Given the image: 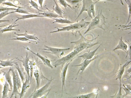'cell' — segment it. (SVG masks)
I'll list each match as a JSON object with an SVG mask.
<instances>
[{
    "label": "cell",
    "mask_w": 131,
    "mask_h": 98,
    "mask_svg": "<svg viewBox=\"0 0 131 98\" xmlns=\"http://www.w3.org/2000/svg\"><path fill=\"white\" fill-rule=\"evenodd\" d=\"M71 62H69L66 63L65 66L61 68V77L62 81V93L61 96L62 95L63 89V88H64L66 92V90L65 87V81L66 78V75L68 67L70 63Z\"/></svg>",
    "instance_id": "cell-12"
},
{
    "label": "cell",
    "mask_w": 131,
    "mask_h": 98,
    "mask_svg": "<svg viewBox=\"0 0 131 98\" xmlns=\"http://www.w3.org/2000/svg\"><path fill=\"white\" fill-rule=\"evenodd\" d=\"M128 47L127 45L123 41L122 37H121L119 39V41L118 44L116 47L113 50V51L118 49H121L125 52L126 53L128 50Z\"/></svg>",
    "instance_id": "cell-19"
},
{
    "label": "cell",
    "mask_w": 131,
    "mask_h": 98,
    "mask_svg": "<svg viewBox=\"0 0 131 98\" xmlns=\"http://www.w3.org/2000/svg\"><path fill=\"white\" fill-rule=\"evenodd\" d=\"M79 53L78 52L74 50L67 55L59 59L51 60V62H52V64L55 67L61 65L62 68L65 64L72 62L74 58Z\"/></svg>",
    "instance_id": "cell-5"
},
{
    "label": "cell",
    "mask_w": 131,
    "mask_h": 98,
    "mask_svg": "<svg viewBox=\"0 0 131 98\" xmlns=\"http://www.w3.org/2000/svg\"><path fill=\"white\" fill-rule=\"evenodd\" d=\"M36 82V86L35 89H37L39 88L41 80L43 79H46L48 80L43 74L41 68L39 66L38 64L35 63L33 68V74Z\"/></svg>",
    "instance_id": "cell-7"
},
{
    "label": "cell",
    "mask_w": 131,
    "mask_h": 98,
    "mask_svg": "<svg viewBox=\"0 0 131 98\" xmlns=\"http://www.w3.org/2000/svg\"><path fill=\"white\" fill-rule=\"evenodd\" d=\"M105 18L103 14L102 10H99L97 15L90 21L88 28L84 34L97 28H101L104 31L105 29L103 28V25L106 22Z\"/></svg>",
    "instance_id": "cell-3"
},
{
    "label": "cell",
    "mask_w": 131,
    "mask_h": 98,
    "mask_svg": "<svg viewBox=\"0 0 131 98\" xmlns=\"http://www.w3.org/2000/svg\"><path fill=\"white\" fill-rule=\"evenodd\" d=\"M98 2L97 1L93 2L92 0H82L83 5L81 10L78 17L75 19L76 20L78 18L84 11H86L88 16L92 19L93 17L91 15L94 17L95 16V5Z\"/></svg>",
    "instance_id": "cell-4"
},
{
    "label": "cell",
    "mask_w": 131,
    "mask_h": 98,
    "mask_svg": "<svg viewBox=\"0 0 131 98\" xmlns=\"http://www.w3.org/2000/svg\"><path fill=\"white\" fill-rule=\"evenodd\" d=\"M16 8L4 7L2 6H0V13L6 10H15Z\"/></svg>",
    "instance_id": "cell-40"
},
{
    "label": "cell",
    "mask_w": 131,
    "mask_h": 98,
    "mask_svg": "<svg viewBox=\"0 0 131 98\" xmlns=\"http://www.w3.org/2000/svg\"><path fill=\"white\" fill-rule=\"evenodd\" d=\"M53 79L51 78L50 80H48L47 82L43 86L37 90L35 89L33 92L30 95L29 98H36L41 97L45 95L51 89H48L50 84Z\"/></svg>",
    "instance_id": "cell-6"
},
{
    "label": "cell",
    "mask_w": 131,
    "mask_h": 98,
    "mask_svg": "<svg viewBox=\"0 0 131 98\" xmlns=\"http://www.w3.org/2000/svg\"><path fill=\"white\" fill-rule=\"evenodd\" d=\"M9 24H6L5 25H1L0 26V27H6L7 25H9Z\"/></svg>",
    "instance_id": "cell-49"
},
{
    "label": "cell",
    "mask_w": 131,
    "mask_h": 98,
    "mask_svg": "<svg viewBox=\"0 0 131 98\" xmlns=\"http://www.w3.org/2000/svg\"><path fill=\"white\" fill-rule=\"evenodd\" d=\"M98 55H95V56L91 59H85L82 61V62L79 64L72 66H79V69L77 74V77L75 80L76 79L80 71H81L80 74H82L84 71L86 67L89 64L93 61L95 60L98 57Z\"/></svg>",
    "instance_id": "cell-9"
},
{
    "label": "cell",
    "mask_w": 131,
    "mask_h": 98,
    "mask_svg": "<svg viewBox=\"0 0 131 98\" xmlns=\"http://www.w3.org/2000/svg\"><path fill=\"white\" fill-rule=\"evenodd\" d=\"M15 74L16 85L18 91L20 89H21L22 88L20 79L19 78L18 73L17 70L16 69L15 70Z\"/></svg>",
    "instance_id": "cell-30"
},
{
    "label": "cell",
    "mask_w": 131,
    "mask_h": 98,
    "mask_svg": "<svg viewBox=\"0 0 131 98\" xmlns=\"http://www.w3.org/2000/svg\"><path fill=\"white\" fill-rule=\"evenodd\" d=\"M88 17L84 19H82L79 22L74 23L68 26L56 27L54 28H56L57 30L51 32L50 33H52L66 31H71L72 33L73 32H75V35L77 32L80 34V33L81 31L83 29L86 28L90 23V21H86L84 20Z\"/></svg>",
    "instance_id": "cell-1"
},
{
    "label": "cell",
    "mask_w": 131,
    "mask_h": 98,
    "mask_svg": "<svg viewBox=\"0 0 131 98\" xmlns=\"http://www.w3.org/2000/svg\"><path fill=\"white\" fill-rule=\"evenodd\" d=\"M73 6L72 8H79L82 0H65Z\"/></svg>",
    "instance_id": "cell-27"
},
{
    "label": "cell",
    "mask_w": 131,
    "mask_h": 98,
    "mask_svg": "<svg viewBox=\"0 0 131 98\" xmlns=\"http://www.w3.org/2000/svg\"><path fill=\"white\" fill-rule=\"evenodd\" d=\"M54 1L56 4V6L54 7L53 6V10L58 15L63 17L62 15L65 13L61 8L55 0H54Z\"/></svg>",
    "instance_id": "cell-25"
},
{
    "label": "cell",
    "mask_w": 131,
    "mask_h": 98,
    "mask_svg": "<svg viewBox=\"0 0 131 98\" xmlns=\"http://www.w3.org/2000/svg\"><path fill=\"white\" fill-rule=\"evenodd\" d=\"M10 20H0V24L2 22H9Z\"/></svg>",
    "instance_id": "cell-44"
},
{
    "label": "cell",
    "mask_w": 131,
    "mask_h": 98,
    "mask_svg": "<svg viewBox=\"0 0 131 98\" xmlns=\"http://www.w3.org/2000/svg\"><path fill=\"white\" fill-rule=\"evenodd\" d=\"M11 71L12 72V75L13 76V88L12 92L10 97V98L12 97L14 95V97L16 98L17 97V94H19V93L17 88L16 85V79L15 74V70L13 67H11L10 68Z\"/></svg>",
    "instance_id": "cell-13"
},
{
    "label": "cell",
    "mask_w": 131,
    "mask_h": 98,
    "mask_svg": "<svg viewBox=\"0 0 131 98\" xmlns=\"http://www.w3.org/2000/svg\"><path fill=\"white\" fill-rule=\"evenodd\" d=\"M127 42L128 43V49L127 50V53H126L127 54L126 58L127 57L128 55H129V56L130 60H131V44L130 43H129L127 42Z\"/></svg>",
    "instance_id": "cell-41"
},
{
    "label": "cell",
    "mask_w": 131,
    "mask_h": 98,
    "mask_svg": "<svg viewBox=\"0 0 131 98\" xmlns=\"http://www.w3.org/2000/svg\"><path fill=\"white\" fill-rule=\"evenodd\" d=\"M101 44L99 45L98 46L95 50L93 51H90V49L87 52L83 54L78 56V58L81 57L83 61L85 59H92L97 54L95 52L99 48Z\"/></svg>",
    "instance_id": "cell-15"
},
{
    "label": "cell",
    "mask_w": 131,
    "mask_h": 98,
    "mask_svg": "<svg viewBox=\"0 0 131 98\" xmlns=\"http://www.w3.org/2000/svg\"><path fill=\"white\" fill-rule=\"evenodd\" d=\"M4 73V76L6 80L9 84L10 88L11 91L13 90V85L11 80V77L10 75V72L11 71L10 69L6 71H4L1 70Z\"/></svg>",
    "instance_id": "cell-22"
},
{
    "label": "cell",
    "mask_w": 131,
    "mask_h": 98,
    "mask_svg": "<svg viewBox=\"0 0 131 98\" xmlns=\"http://www.w3.org/2000/svg\"><path fill=\"white\" fill-rule=\"evenodd\" d=\"M52 19L55 20L52 23H57L62 24H72L74 23V22L71 21L67 19H64L60 18L59 19L53 18Z\"/></svg>",
    "instance_id": "cell-29"
},
{
    "label": "cell",
    "mask_w": 131,
    "mask_h": 98,
    "mask_svg": "<svg viewBox=\"0 0 131 98\" xmlns=\"http://www.w3.org/2000/svg\"><path fill=\"white\" fill-rule=\"evenodd\" d=\"M38 3L41 7H42L43 3L44 0H38Z\"/></svg>",
    "instance_id": "cell-43"
},
{
    "label": "cell",
    "mask_w": 131,
    "mask_h": 98,
    "mask_svg": "<svg viewBox=\"0 0 131 98\" xmlns=\"http://www.w3.org/2000/svg\"><path fill=\"white\" fill-rule=\"evenodd\" d=\"M3 5H6L8 6H12L16 8H18L19 6H17L16 5L12 3L9 2H4L2 3Z\"/></svg>",
    "instance_id": "cell-42"
},
{
    "label": "cell",
    "mask_w": 131,
    "mask_h": 98,
    "mask_svg": "<svg viewBox=\"0 0 131 98\" xmlns=\"http://www.w3.org/2000/svg\"><path fill=\"white\" fill-rule=\"evenodd\" d=\"M10 11H12V10H6L1 13H0V20L7 15L10 14L14 13L15 12V11L9 12Z\"/></svg>",
    "instance_id": "cell-36"
},
{
    "label": "cell",
    "mask_w": 131,
    "mask_h": 98,
    "mask_svg": "<svg viewBox=\"0 0 131 98\" xmlns=\"http://www.w3.org/2000/svg\"><path fill=\"white\" fill-rule=\"evenodd\" d=\"M45 7L48 10L47 11H42L41 12L38 13L36 12V13L38 15L43 16L45 17H47L51 19L58 18H63V17H61L58 15L56 13H54L53 10H51L47 7Z\"/></svg>",
    "instance_id": "cell-10"
},
{
    "label": "cell",
    "mask_w": 131,
    "mask_h": 98,
    "mask_svg": "<svg viewBox=\"0 0 131 98\" xmlns=\"http://www.w3.org/2000/svg\"></svg>",
    "instance_id": "cell-51"
},
{
    "label": "cell",
    "mask_w": 131,
    "mask_h": 98,
    "mask_svg": "<svg viewBox=\"0 0 131 98\" xmlns=\"http://www.w3.org/2000/svg\"><path fill=\"white\" fill-rule=\"evenodd\" d=\"M24 47L27 50L33 53L34 54L40 58L41 59L44 64L47 66L48 67L51 69L53 68L51 63V61L49 59L47 58L46 57L42 56L39 54L38 53H36L30 50L28 47Z\"/></svg>",
    "instance_id": "cell-14"
},
{
    "label": "cell",
    "mask_w": 131,
    "mask_h": 98,
    "mask_svg": "<svg viewBox=\"0 0 131 98\" xmlns=\"http://www.w3.org/2000/svg\"><path fill=\"white\" fill-rule=\"evenodd\" d=\"M6 0H0V5L2 3L5 2ZM9 1H12V0H8Z\"/></svg>",
    "instance_id": "cell-46"
},
{
    "label": "cell",
    "mask_w": 131,
    "mask_h": 98,
    "mask_svg": "<svg viewBox=\"0 0 131 98\" xmlns=\"http://www.w3.org/2000/svg\"><path fill=\"white\" fill-rule=\"evenodd\" d=\"M15 24L16 23L13 24L12 23V24L9 25V26L8 27H6L3 29H1L0 30V32L2 33L4 32L12 31H19L20 30L19 29H16L13 28L14 27L19 25L18 24L15 25Z\"/></svg>",
    "instance_id": "cell-26"
},
{
    "label": "cell",
    "mask_w": 131,
    "mask_h": 98,
    "mask_svg": "<svg viewBox=\"0 0 131 98\" xmlns=\"http://www.w3.org/2000/svg\"><path fill=\"white\" fill-rule=\"evenodd\" d=\"M58 2L60 5L63 6L66 10V8H68V7L73 9L72 7L65 0H58Z\"/></svg>",
    "instance_id": "cell-35"
},
{
    "label": "cell",
    "mask_w": 131,
    "mask_h": 98,
    "mask_svg": "<svg viewBox=\"0 0 131 98\" xmlns=\"http://www.w3.org/2000/svg\"><path fill=\"white\" fill-rule=\"evenodd\" d=\"M122 86H119V91L117 93V92L113 95L110 96L111 98H123L125 96V94L123 95L122 93Z\"/></svg>",
    "instance_id": "cell-33"
},
{
    "label": "cell",
    "mask_w": 131,
    "mask_h": 98,
    "mask_svg": "<svg viewBox=\"0 0 131 98\" xmlns=\"http://www.w3.org/2000/svg\"><path fill=\"white\" fill-rule=\"evenodd\" d=\"M80 38L78 40L70 42L71 43H74L75 45L74 50L79 53L85 50L90 48L94 45L100 43L99 41L93 43L94 40L96 39L98 36L92 40H88L84 37L81 33Z\"/></svg>",
    "instance_id": "cell-2"
},
{
    "label": "cell",
    "mask_w": 131,
    "mask_h": 98,
    "mask_svg": "<svg viewBox=\"0 0 131 98\" xmlns=\"http://www.w3.org/2000/svg\"><path fill=\"white\" fill-rule=\"evenodd\" d=\"M13 36L15 37V38H13L12 39H10V40H18L19 41H24V42H36L37 41L33 40H29L25 37H18L17 36Z\"/></svg>",
    "instance_id": "cell-31"
},
{
    "label": "cell",
    "mask_w": 131,
    "mask_h": 98,
    "mask_svg": "<svg viewBox=\"0 0 131 98\" xmlns=\"http://www.w3.org/2000/svg\"><path fill=\"white\" fill-rule=\"evenodd\" d=\"M127 2V4L128 6V16L127 21L126 23L127 24L129 22L131 16V2L129 0H126Z\"/></svg>",
    "instance_id": "cell-37"
},
{
    "label": "cell",
    "mask_w": 131,
    "mask_h": 98,
    "mask_svg": "<svg viewBox=\"0 0 131 98\" xmlns=\"http://www.w3.org/2000/svg\"><path fill=\"white\" fill-rule=\"evenodd\" d=\"M14 33L17 35V36H23L29 40L36 41L38 42V41L40 40L36 34L29 35L28 34L26 30H25V32L24 33L17 34L15 32Z\"/></svg>",
    "instance_id": "cell-21"
},
{
    "label": "cell",
    "mask_w": 131,
    "mask_h": 98,
    "mask_svg": "<svg viewBox=\"0 0 131 98\" xmlns=\"http://www.w3.org/2000/svg\"><path fill=\"white\" fill-rule=\"evenodd\" d=\"M131 62V60L126 62L124 65H120L115 80L118 79L119 81V85H122L121 78L125 71V67Z\"/></svg>",
    "instance_id": "cell-16"
},
{
    "label": "cell",
    "mask_w": 131,
    "mask_h": 98,
    "mask_svg": "<svg viewBox=\"0 0 131 98\" xmlns=\"http://www.w3.org/2000/svg\"><path fill=\"white\" fill-rule=\"evenodd\" d=\"M21 57L23 59L22 60L19 59L18 57H17L16 59L22 63V65L24 67L25 69L27 74L28 79H29L30 81V67L29 65V61L30 60L29 56H28V53L26 52V57L24 58L21 56Z\"/></svg>",
    "instance_id": "cell-11"
},
{
    "label": "cell",
    "mask_w": 131,
    "mask_h": 98,
    "mask_svg": "<svg viewBox=\"0 0 131 98\" xmlns=\"http://www.w3.org/2000/svg\"><path fill=\"white\" fill-rule=\"evenodd\" d=\"M30 80L28 79V76L27 75L25 80L23 83V85L21 88V92L19 93L20 98H21L23 97L25 94L27 89L29 86Z\"/></svg>",
    "instance_id": "cell-18"
},
{
    "label": "cell",
    "mask_w": 131,
    "mask_h": 98,
    "mask_svg": "<svg viewBox=\"0 0 131 98\" xmlns=\"http://www.w3.org/2000/svg\"><path fill=\"white\" fill-rule=\"evenodd\" d=\"M123 87H122V89H123L125 92V96L127 95H131V90L129 89L126 87L125 85L123 84Z\"/></svg>",
    "instance_id": "cell-39"
},
{
    "label": "cell",
    "mask_w": 131,
    "mask_h": 98,
    "mask_svg": "<svg viewBox=\"0 0 131 98\" xmlns=\"http://www.w3.org/2000/svg\"><path fill=\"white\" fill-rule=\"evenodd\" d=\"M30 1L29 2V3L31 5V6L33 7L38 10L40 12H42V11L40 10L39 8V6L36 3L32 0H30Z\"/></svg>",
    "instance_id": "cell-38"
},
{
    "label": "cell",
    "mask_w": 131,
    "mask_h": 98,
    "mask_svg": "<svg viewBox=\"0 0 131 98\" xmlns=\"http://www.w3.org/2000/svg\"><path fill=\"white\" fill-rule=\"evenodd\" d=\"M17 70L19 76L21 78V82L23 83L25 80L26 77V74L24 71V69L23 67H22L21 66L20 67L19 66L17 63H16L14 65Z\"/></svg>",
    "instance_id": "cell-17"
},
{
    "label": "cell",
    "mask_w": 131,
    "mask_h": 98,
    "mask_svg": "<svg viewBox=\"0 0 131 98\" xmlns=\"http://www.w3.org/2000/svg\"><path fill=\"white\" fill-rule=\"evenodd\" d=\"M17 16L16 17L17 19L13 23L14 24L15 22L21 19H26L32 18L36 17H45L44 16L42 15H38V14H28L26 15H19L15 16Z\"/></svg>",
    "instance_id": "cell-20"
},
{
    "label": "cell",
    "mask_w": 131,
    "mask_h": 98,
    "mask_svg": "<svg viewBox=\"0 0 131 98\" xmlns=\"http://www.w3.org/2000/svg\"><path fill=\"white\" fill-rule=\"evenodd\" d=\"M102 0H105V1H111V2H113V1L112 0H97V1L98 2V1H102Z\"/></svg>",
    "instance_id": "cell-48"
},
{
    "label": "cell",
    "mask_w": 131,
    "mask_h": 98,
    "mask_svg": "<svg viewBox=\"0 0 131 98\" xmlns=\"http://www.w3.org/2000/svg\"><path fill=\"white\" fill-rule=\"evenodd\" d=\"M120 2L121 3V4H122V5H124V4H123V2L122 0H120ZM124 1H125L126 2L127 4V2L126 1V0H124Z\"/></svg>",
    "instance_id": "cell-47"
},
{
    "label": "cell",
    "mask_w": 131,
    "mask_h": 98,
    "mask_svg": "<svg viewBox=\"0 0 131 98\" xmlns=\"http://www.w3.org/2000/svg\"><path fill=\"white\" fill-rule=\"evenodd\" d=\"M17 8L15 11V12L27 14H31L29 13L30 11L26 10L23 7L19 6Z\"/></svg>",
    "instance_id": "cell-32"
},
{
    "label": "cell",
    "mask_w": 131,
    "mask_h": 98,
    "mask_svg": "<svg viewBox=\"0 0 131 98\" xmlns=\"http://www.w3.org/2000/svg\"><path fill=\"white\" fill-rule=\"evenodd\" d=\"M50 91V90L47 93V94H45V95H43V96H41L40 97H41V98H47V97L49 93V92Z\"/></svg>",
    "instance_id": "cell-45"
},
{
    "label": "cell",
    "mask_w": 131,
    "mask_h": 98,
    "mask_svg": "<svg viewBox=\"0 0 131 98\" xmlns=\"http://www.w3.org/2000/svg\"><path fill=\"white\" fill-rule=\"evenodd\" d=\"M16 61L14 60V59H8L5 60H0V66L3 67L8 66H12L16 63H17Z\"/></svg>",
    "instance_id": "cell-23"
},
{
    "label": "cell",
    "mask_w": 131,
    "mask_h": 98,
    "mask_svg": "<svg viewBox=\"0 0 131 98\" xmlns=\"http://www.w3.org/2000/svg\"><path fill=\"white\" fill-rule=\"evenodd\" d=\"M97 94L95 92H93L86 94H82L78 96H74L72 97H69V98H94L96 96Z\"/></svg>",
    "instance_id": "cell-28"
},
{
    "label": "cell",
    "mask_w": 131,
    "mask_h": 98,
    "mask_svg": "<svg viewBox=\"0 0 131 98\" xmlns=\"http://www.w3.org/2000/svg\"><path fill=\"white\" fill-rule=\"evenodd\" d=\"M9 85L5 80L3 87L2 93V98H8V93L9 91H12L9 88Z\"/></svg>",
    "instance_id": "cell-24"
},
{
    "label": "cell",
    "mask_w": 131,
    "mask_h": 98,
    "mask_svg": "<svg viewBox=\"0 0 131 98\" xmlns=\"http://www.w3.org/2000/svg\"><path fill=\"white\" fill-rule=\"evenodd\" d=\"M35 62H34L33 59L32 60L29 61V65L30 66V82H31L32 77L33 74L34 66Z\"/></svg>",
    "instance_id": "cell-34"
},
{
    "label": "cell",
    "mask_w": 131,
    "mask_h": 98,
    "mask_svg": "<svg viewBox=\"0 0 131 98\" xmlns=\"http://www.w3.org/2000/svg\"><path fill=\"white\" fill-rule=\"evenodd\" d=\"M4 67L1 66H0V69H1V68H3Z\"/></svg>",
    "instance_id": "cell-50"
},
{
    "label": "cell",
    "mask_w": 131,
    "mask_h": 98,
    "mask_svg": "<svg viewBox=\"0 0 131 98\" xmlns=\"http://www.w3.org/2000/svg\"><path fill=\"white\" fill-rule=\"evenodd\" d=\"M46 48L40 49L47 51L48 52H44L50 53L57 56L59 58V56L62 55L64 52L67 51L70 49V48H60L49 47L46 45L44 46Z\"/></svg>",
    "instance_id": "cell-8"
}]
</instances>
